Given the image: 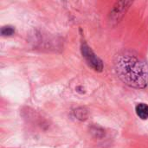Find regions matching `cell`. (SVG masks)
<instances>
[{
	"mask_svg": "<svg viewBox=\"0 0 148 148\" xmlns=\"http://www.w3.org/2000/svg\"><path fill=\"white\" fill-rule=\"evenodd\" d=\"M82 53L86 62L91 68H93L95 71L102 70L103 63L101 60L93 52V50L88 46L86 42H82Z\"/></svg>",
	"mask_w": 148,
	"mask_h": 148,
	"instance_id": "2",
	"label": "cell"
},
{
	"mask_svg": "<svg viewBox=\"0 0 148 148\" xmlns=\"http://www.w3.org/2000/svg\"><path fill=\"white\" fill-rule=\"evenodd\" d=\"M75 112L80 113V114H76V115H75L78 119H80V120L86 119V117H87V112H86L84 109L82 108V111H80V109H77V110H75Z\"/></svg>",
	"mask_w": 148,
	"mask_h": 148,
	"instance_id": "6",
	"label": "cell"
},
{
	"mask_svg": "<svg viewBox=\"0 0 148 148\" xmlns=\"http://www.w3.org/2000/svg\"><path fill=\"white\" fill-rule=\"evenodd\" d=\"M137 115L141 120H148V105L146 103H139L135 108Z\"/></svg>",
	"mask_w": 148,
	"mask_h": 148,
	"instance_id": "4",
	"label": "cell"
},
{
	"mask_svg": "<svg viewBox=\"0 0 148 148\" xmlns=\"http://www.w3.org/2000/svg\"><path fill=\"white\" fill-rule=\"evenodd\" d=\"M114 69L120 80L134 88L148 85V63L138 53L123 50L114 56Z\"/></svg>",
	"mask_w": 148,
	"mask_h": 148,
	"instance_id": "1",
	"label": "cell"
},
{
	"mask_svg": "<svg viewBox=\"0 0 148 148\" xmlns=\"http://www.w3.org/2000/svg\"><path fill=\"white\" fill-rule=\"evenodd\" d=\"M14 33H15V29L12 26L7 25V26H3L1 29V34L3 36H12Z\"/></svg>",
	"mask_w": 148,
	"mask_h": 148,
	"instance_id": "5",
	"label": "cell"
},
{
	"mask_svg": "<svg viewBox=\"0 0 148 148\" xmlns=\"http://www.w3.org/2000/svg\"><path fill=\"white\" fill-rule=\"evenodd\" d=\"M131 2H119L116 3V5L114 8V11L111 13L112 16H114L115 20H119V16L121 15V16L124 15V13L126 12V9L128 8V6L131 4Z\"/></svg>",
	"mask_w": 148,
	"mask_h": 148,
	"instance_id": "3",
	"label": "cell"
}]
</instances>
